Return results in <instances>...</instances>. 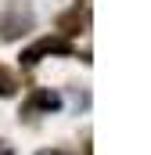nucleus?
Listing matches in <instances>:
<instances>
[{"mask_svg":"<svg viewBox=\"0 0 151 155\" xmlns=\"http://www.w3.org/2000/svg\"><path fill=\"white\" fill-rule=\"evenodd\" d=\"M40 108H47V112H50V108H58V97H54V94H47V90L33 94V101L25 105V116H36Z\"/></svg>","mask_w":151,"mask_h":155,"instance_id":"obj_3","label":"nucleus"},{"mask_svg":"<svg viewBox=\"0 0 151 155\" xmlns=\"http://www.w3.org/2000/svg\"><path fill=\"white\" fill-rule=\"evenodd\" d=\"M69 51H72V43L65 36H43L40 43L22 51V65H36L40 58H47V54H69Z\"/></svg>","mask_w":151,"mask_h":155,"instance_id":"obj_1","label":"nucleus"},{"mask_svg":"<svg viewBox=\"0 0 151 155\" xmlns=\"http://www.w3.org/2000/svg\"><path fill=\"white\" fill-rule=\"evenodd\" d=\"M14 90H18V83H14V76H11V72H7V69L0 65V97H11Z\"/></svg>","mask_w":151,"mask_h":155,"instance_id":"obj_5","label":"nucleus"},{"mask_svg":"<svg viewBox=\"0 0 151 155\" xmlns=\"http://www.w3.org/2000/svg\"><path fill=\"white\" fill-rule=\"evenodd\" d=\"M29 29V11H11V15H0V36L14 40Z\"/></svg>","mask_w":151,"mask_h":155,"instance_id":"obj_2","label":"nucleus"},{"mask_svg":"<svg viewBox=\"0 0 151 155\" xmlns=\"http://www.w3.org/2000/svg\"><path fill=\"white\" fill-rule=\"evenodd\" d=\"M40 155H65V152H58V148H50V152H40Z\"/></svg>","mask_w":151,"mask_h":155,"instance_id":"obj_6","label":"nucleus"},{"mask_svg":"<svg viewBox=\"0 0 151 155\" xmlns=\"http://www.w3.org/2000/svg\"><path fill=\"white\" fill-rule=\"evenodd\" d=\"M58 25H61V33H79L83 18H79V11H69V15H61V18H58Z\"/></svg>","mask_w":151,"mask_h":155,"instance_id":"obj_4","label":"nucleus"}]
</instances>
